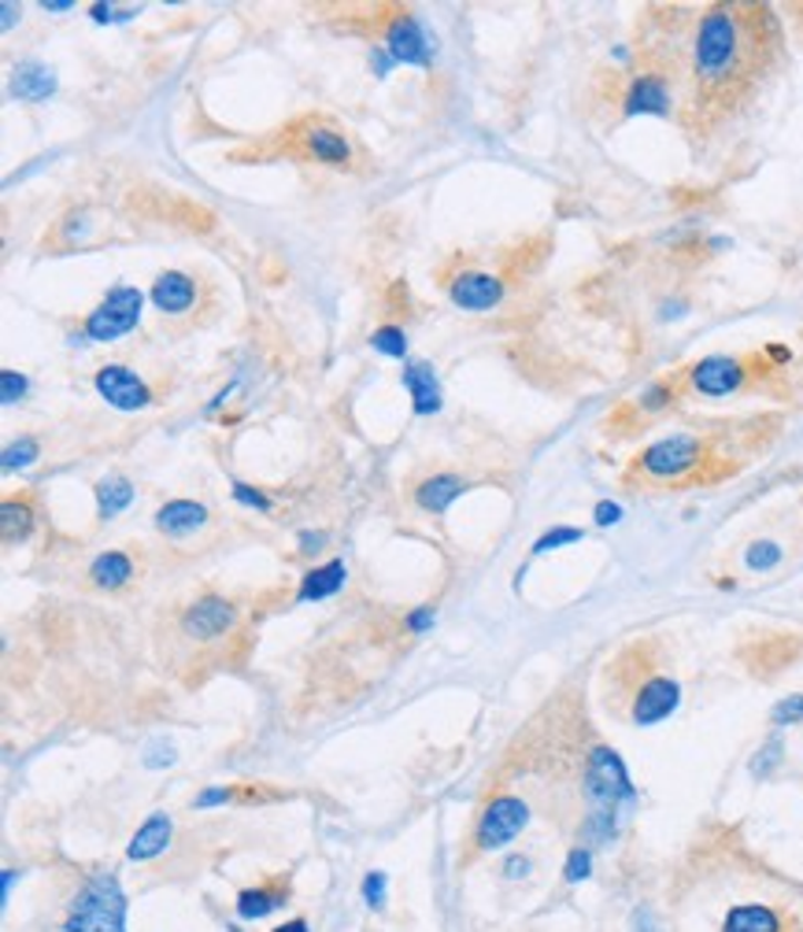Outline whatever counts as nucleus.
Listing matches in <instances>:
<instances>
[{
	"label": "nucleus",
	"mask_w": 803,
	"mask_h": 932,
	"mask_svg": "<svg viewBox=\"0 0 803 932\" xmlns=\"http://www.w3.org/2000/svg\"><path fill=\"white\" fill-rule=\"evenodd\" d=\"M385 873H367V881H363V899H367L370 906H382L385 903Z\"/></svg>",
	"instance_id": "38"
},
{
	"label": "nucleus",
	"mask_w": 803,
	"mask_h": 932,
	"mask_svg": "<svg viewBox=\"0 0 803 932\" xmlns=\"http://www.w3.org/2000/svg\"><path fill=\"white\" fill-rule=\"evenodd\" d=\"M770 721H774L777 729H785V726H800L803 721V692L800 696H789V699H781V703L770 710Z\"/></svg>",
	"instance_id": "30"
},
{
	"label": "nucleus",
	"mask_w": 803,
	"mask_h": 932,
	"mask_svg": "<svg viewBox=\"0 0 803 932\" xmlns=\"http://www.w3.org/2000/svg\"><path fill=\"white\" fill-rule=\"evenodd\" d=\"M130 499H134V485L126 482V477H104L101 485H96V504H101V518H115L119 510L130 507Z\"/></svg>",
	"instance_id": "24"
},
{
	"label": "nucleus",
	"mask_w": 803,
	"mask_h": 932,
	"mask_svg": "<svg viewBox=\"0 0 803 932\" xmlns=\"http://www.w3.org/2000/svg\"><path fill=\"white\" fill-rule=\"evenodd\" d=\"M678 703H681V685L667 673H652V677H644L641 688L633 692L630 718H633V726H641V729L659 726V721H667L674 715Z\"/></svg>",
	"instance_id": "7"
},
{
	"label": "nucleus",
	"mask_w": 803,
	"mask_h": 932,
	"mask_svg": "<svg viewBox=\"0 0 803 932\" xmlns=\"http://www.w3.org/2000/svg\"><path fill=\"white\" fill-rule=\"evenodd\" d=\"M633 932H659V925H655V914L648 906H641L633 914Z\"/></svg>",
	"instance_id": "45"
},
{
	"label": "nucleus",
	"mask_w": 803,
	"mask_h": 932,
	"mask_svg": "<svg viewBox=\"0 0 803 932\" xmlns=\"http://www.w3.org/2000/svg\"><path fill=\"white\" fill-rule=\"evenodd\" d=\"M226 799H230V788H204V792L193 799V807L207 810V807H218V803H226Z\"/></svg>",
	"instance_id": "42"
},
{
	"label": "nucleus",
	"mask_w": 803,
	"mask_h": 932,
	"mask_svg": "<svg viewBox=\"0 0 803 932\" xmlns=\"http://www.w3.org/2000/svg\"><path fill=\"white\" fill-rule=\"evenodd\" d=\"M174 762V748L171 743H163V740H156L149 748V754H145V766L149 770H160V766H171Z\"/></svg>",
	"instance_id": "40"
},
{
	"label": "nucleus",
	"mask_w": 803,
	"mask_h": 932,
	"mask_svg": "<svg viewBox=\"0 0 803 932\" xmlns=\"http://www.w3.org/2000/svg\"><path fill=\"white\" fill-rule=\"evenodd\" d=\"M282 906V895L278 892H267V888H248V892L237 895V914L245 921H256V918H267L271 910Z\"/></svg>",
	"instance_id": "26"
},
{
	"label": "nucleus",
	"mask_w": 803,
	"mask_h": 932,
	"mask_svg": "<svg viewBox=\"0 0 803 932\" xmlns=\"http://www.w3.org/2000/svg\"><path fill=\"white\" fill-rule=\"evenodd\" d=\"M581 792H586L589 810H603V814H622L633 803V781L626 762L619 759V751L597 743L586 754V773H581Z\"/></svg>",
	"instance_id": "3"
},
{
	"label": "nucleus",
	"mask_w": 803,
	"mask_h": 932,
	"mask_svg": "<svg viewBox=\"0 0 803 932\" xmlns=\"http://www.w3.org/2000/svg\"><path fill=\"white\" fill-rule=\"evenodd\" d=\"M611 55H614V60H619V63H626V60H630V52H626V49H622V44H619V49H614Z\"/></svg>",
	"instance_id": "53"
},
{
	"label": "nucleus",
	"mask_w": 803,
	"mask_h": 932,
	"mask_svg": "<svg viewBox=\"0 0 803 932\" xmlns=\"http://www.w3.org/2000/svg\"><path fill=\"white\" fill-rule=\"evenodd\" d=\"M592 518H597V526H614V521H622V507L614 504V499H600V504L592 507Z\"/></svg>",
	"instance_id": "39"
},
{
	"label": "nucleus",
	"mask_w": 803,
	"mask_h": 932,
	"mask_svg": "<svg viewBox=\"0 0 803 932\" xmlns=\"http://www.w3.org/2000/svg\"><path fill=\"white\" fill-rule=\"evenodd\" d=\"M385 49H389V55H393L396 63L426 67V63L434 60L437 44L430 38V30H426L423 22L411 16V11H404V16L389 27V33H385Z\"/></svg>",
	"instance_id": "8"
},
{
	"label": "nucleus",
	"mask_w": 803,
	"mask_h": 932,
	"mask_svg": "<svg viewBox=\"0 0 803 932\" xmlns=\"http://www.w3.org/2000/svg\"><path fill=\"white\" fill-rule=\"evenodd\" d=\"M0 16H4V19H0V27L12 30V27H16V16H23V8H16V4H0Z\"/></svg>",
	"instance_id": "48"
},
{
	"label": "nucleus",
	"mask_w": 803,
	"mask_h": 932,
	"mask_svg": "<svg viewBox=\"0 0 803 932\" xmlns=\"http://www.w3.org/2000/svg\"><path fill=\"white\" fill-rule=\"evenodd\" d=\"M722 932H785V918L770 903H736L725 910Z\"/></svg>",
	"instance_id": "15"
},
{
	"label": "nucleus",
	"mask_w": 803,
	"mask_h": 932,
	"mask_svg": "<svg viewBox=\"0 0 803 932\" xmlns=\"http://www.w3.org/2000/svg\"><path fill=\"white\" fill-rule=\"evenodd\" d=\"M578 540H581V529H570V526H563V529H548L545 537L533 544V551L545 555V551L563 548V544H578Z\"/></svg>",
	"instance_id": "32"
},
{
	"label": "nucleus",
	"mask_w": 803,
	"mask_h": 932,
	"mask_svg": "<svg viewBox=\"0 0 803 932\" xmlns=\"http://www.w3.org/2000/svg\"><path fill=\"white\" fill-rule=\"evenodd\" d=\"M93 22H126L138 16V8H115V4H93L90 8Z\"/></svg>",
	"instance_id": "36"
},
{
	"label": "nucleus",
	"mask_w": 803,
	"mask_h": 932,
	"mask_svg": "<svg viewBox=\"0 0 803 932\" xmlns=\"http://www.w3.org/2000/svg\"><path fill=\"white\" fill-rule=\"evenodd\" d=\"M404 388L411 393L415 415H434V411H441V385H437V374L430 363L404 366Z\"/></svg>",
	"instance_id": "16"
},
{
	"label": "nucleus",
	"mask_w": 803,
	"mask_h": 932,
	"mask_svg": "<svg viewBox=\"0 0 803 932\" xmlns=\"http://www.w3.org/2000/svg\"><path fill=\"white\" fill-rule=\"evenodd\" d=\"M770 355H774L777 363H785V359H789V348H770Z\"/></svg>",
	"instance_id": "52"
},
{
	"label": "nucleus",
	"mask_w": 803,
	"mask_h": 932,
	"mask_svg": "<svg viewBox=\"0 0 803 932\" xmlns=\"http://www.w3.org/2000/svg\"><path fill=\"white\" fill-rule=\"evenodd\" d=\"M93 385H96V393H101L115 411H141V407L152 404L149 385L141 382L134 371H126V366H119V363L101 366L96 377H93Z\"/></svg>",
	"instance_id": "9"
},
{
	"label": "nucleus",
	"mask_w": 803,
	"mask_h": 932,
	"mask_svg": "<svg viewBox=\"0 0 803 932\" xmlns=\"http://www.w3.org/2000/svg\"><path fill=\"white\" fill-rule=\"evenodd\" d=\"M207 521V507L193 504V499H171L156 510V529L167 533V537H185V533H196Z\"/></svg>",
	"instance_id": "18"
},
{
	"label": "nucleus",
	"mask_w": 803,
	"mask_h": 932,
	"mask_svg": "<svg viewBox=\"0 0 803 932\" xmlns=\"http://www.w3.org/2000/svg\"><path fill=\"white\" fill-rule=\"evenodd\" d=\"M90 577H93L96 588H119L134 577V559H130L126 551H104L93 559Z\"/></svg>",
	"instance_id": "23"
},
{
	"label": "nucleus",
	"mask_w": 803,
	"mask_h": 932,
	"mask_svg": "<svg viewBox=\"0 0 803 932\" xmlns=\"http://www.w3.org/2000/svg\"><path fill=\"white\" fill-rule=\"evenodd\" d=\"M182 626L196 640L223 637V632L234 626V607H230L226 599H218V596H204V599H196L190 610H185Z\"/></svg>",
	"instance_id": "11"
},
{
	"label": "nucleus",
	"mask_w": 803,
	"mask_h": 932,
	"mask_svg": "<svg viewBox=\"0 0 803 932\" xmlns=\"http://www.w3.org/2000/svg\"><path fill=\"white\" fill-rule=\"evenodd\" d=\"M0 526H4V544L23 540L30 529H34V507L27 499H4L0 507Z\"/></svg>",
	"instance_id": "25"
},
{
	"label": "nucleus",
	"mask_w": 803,
	"mask_h": 932,
	"mask_svg": "<svg viewBox=\"0 0 803 932\" xmlns=\"http://www.w3.org/2000/svg\"><path fill=\"white\" fill-rule=\"evenodd\" d=\"M504 873H508L511 881H519V877L530 873V859H526V854H511V859L504 862Z\"/></svg>",
	"instance_id": "44"
},
{
	"label": "nucleus",
	"mask_w": 803,
	"mask_h": 932,
	"mask_svg": "<svg viewBox=\"0 0 803 932\" xmlns=\"http://www.w3.org/2000/svg\"><path fill=\"white\" fill-rule=\"evenodd\" d=\"M63 932H126V895L112 873H96L79 888Z\"/></svg>",
	"instance_id": "2"
},
{
	"label": "nucleus",
	"mask_w": 803,
	"mask_h": 932,
	"mask_svg": "<svg viewBox=\"0 0 803 932\" xmlns=\"http://www.w3.org/2000/svg\"><path fill=\"white\" fill-rule=\"evenodd\" d=\"M681 315H685V304H681V300L678 304H663V318H681Z\"/></svg>",
	"instance_id": "50"
},
{
	"label": "nucleus",
	"mask_w": 803,
	"mask_h": 932,
	"mask_svg": "<svg viewBox=\"0 0 803 932\" xmlns=\"http://www.w3.org/2000/svg\"><path fill=\"white\" fill-rule=\"evenodd\" d=\"M408 629H411V632H426V629H434V607H419V610H411V615H408Z\"/></svg>",
	"instance_id": "43"
},
{
	"label": "nucleus",
	"mask_w": 803,
	"mask_h": 932,
	"mask_svg": "<svg viewBox=\"0 0 803 932\" xmlns=\"http://www.w3.org/2000/svg\"><path fill=\"white\" fill-rule=\"evenodd\" d=\"M234 499L245 507H256V510H271V496L260 493V488H252L245 482H234Z\"/></svg>",
	"instance_id": "35"
},
{
	"label": "nucleus",
	"mask_w": 803,
	"mask_h": 932,
	"mask_svg": "<svg viewBox=\"0 0 803 932\" xmlns=\"http://www.w3.org/2000/svg\"><path fill=\"white\" fill-rule=\"evenodd\" d=\"M626 115H667L670 111V89L659 74H641L633 78V85L626 89L622 100Z\"/></svg>",
	"instance_id": "14"
},
{
	"label": "nucleus",
	"mask_w": 803,
	"mask_h": 932,
	"mask_svg": "<svg viewBox=\"0 0 803 932\" xmlns=\"http://www.w3.org/2000/svg\"><path fill=\"white\" fill-rule=\"evenodd\" d=\"M12 93L19 100H27V104H41V100H49L52 93H57V74H52V67H45V63L27 60V63L16 67Z\"/></svg>",
	"instance_id": "17"
},
{
	"label": "nucleus",
	"mask_w": 803,
	"mask_h": 932,
	"mask_svg": "<svg viewBox=\"0 0 803 932\" xmlns=\"http://www.w3.org/2000/svg\"><path fill=\"white\" fill-rule=\"evenodd\" d=\"M27 377L23 374H16V371H4L0 374V399H4V404H19V399L27 396Z\"/></svg>",
	"instance_id": "33"
},
{
	"label": "nucleus",
	"mask_w": 803,
	"mask_h": 932,
	"mask_svg": "<svg viewBox=\"0 0 803 932\" xmlns=\"http://www.w3.org/2000/svg\"><path fill=\"white\" fill-rule=\"evenodd\" d=\"M304 149H307V155H315L318 163H329V166H348V160H352L345 133H337L334 126H312L304 133Z\"/></svg>",
	"instance_id": "20"
},
{
	"label": "nucleus",
	"mask_w": 803,
	"mask_h": 932,
	"mask_svg": "<svg viewBox=\"0 0 803 932\" xmlns=\"http://www.w3.org/2000/svg\"><path fill=\"white\" fill-rule=\"evenodd\" d=\"M38 440H30V437H23L19 444H8L4 448V470H23V466H30L38 459Z\"/></svg>",
	"instance_id": "29"
},
{
	"label": "nucleus",
	"mask_w": 803,
	"mask_h": 932,
	"mask_svg": "<svg viewBox=\"0 0 803 932\" xmlns=\"http://www.w3.org/2000/svg\"><path fill=\"white\" fill-rule=\"evenodd\" d=\"M670 396H674V393H670L667 382H652V385H648L644 393H641V407H644V411H659V407H667Z\"/></svg>",
	"instance_id": "37"
},
{
	"label": "nucleus",
	"mask_w": 803,
	"mask_h": 932,
	"mask_svg": "<svg viewBox=\"0 0 803 932\" xmlns=\"http://www.w3.org/2000/svg\"><path fill=\"white\" fill-rule=\"evenodd\" d=\"M526 825H530V803L519 796H497L486 810H481L475 840L481 851H497L519 837Z\"/></svg>",
	"instance_id": "5"
},
{
	"label": "nucleus",
	"mask_w": 803,
	"mask_h": 932,
	"mask_svg": "<svg viewBox=\"0 0 803 932\" xmlns=\"http://www.w3.org/2000/svg\"><path fill=\"white\" fill-rule=\"evenodd\" d=\"M152 304L163 315H185L196 304V282L182 271H167L152 282Z\"/></svg>",
	"instance_id": "13"
},
{
	"label": "nucleus",
	"mask_w": 803,
	"mask_h": 932,
	"mask_svg": "<svg viewBox=\"0 0 803 932\" xmlns=\"http://www.w3.org/2000/svg\"><path fill=\"white\" fill-rule=\"evenodd\" d=\"M274 932H307V921H289V925H278Z\"/></svg>",
	"instance_id": "51"
},
{
	"label": "nucleus",
	"mask_w": 803,
	"mask_h": 932,
	"mask_svg": "<svg viewBox=\"0 0 803 932\" xmlns=\"http://www.w3.org/2000/svg\"><path fill=\"white\" fill-rule=\"evenodd\" d=\"M700 459H703V444L692 437V433H674V437L648 444L641 452V470L667 482V477L689 474Z\"/></svg>",
	"instance_id": "6"
},
{
	"label": "nucleus",
	"mask_w": 803,
	"mask_h": 932,
	"mask_svg": "<svg viewBox=\"0 0 803 932\" xmlns=\"http://www.w3.org/2000/svg\"><path fill=\"white\" fill-rule=\"evenodd\" d=\"M744 385V366L733 355H708L692 366V388L703 396H730Z\"/></svg>",
	"instance_id": "10"
},
{
	"label": "nucleus",
	"mask_w": 803,
	"mask_h": 932,
	"mask_svg": "<svg viewBox=\"0 0 803 932\" xmlns=\"http://www.w3.org/2000/svg\"><path fill=\"white\" fill-rule=\"evenodd\" d=\"M467 482L464 477H456V474H434V477H426V482L415 488V499H419V507L423 510H434V515H441V510L453 507V499L464 493Z\"/></svg>",
	"instance_id": "21"
},
{
	"label": "nucleus",
	"mask_w": 803,
	"mask_h": 932,
	"mask_svg": "<svg viewBox=\"0 0 803 932\" xmlns=\"http://www.w3.org/2000/svg\"><path fill=\"white\" fill-rule=\"evenodd\" d=\"M500 296H504V285H500V277H492V274L464 271L453 282V304L464 311H489L500 304Z\"/></svg>",
	"instance_id": "12"
},
{
	"label": "nucleus",
	"mask_w": 803,
	"mask_h": 932,
	"mask_svg": "<svg viewBox=\"0 0 803 932\" xmlns=\"http://www.w3.org/2000/svg\"><path fill=\"white\" fill-rule=\"evenodd\" d=\"M171 832H174V825L167 814H152L145 825L134 832V840H130V848H126L130 862H149V859H156L160 851H167Z\"/></svg>",
	"instance_id": "19"
},
{
	"label": "nucleus",
	"mask_w": 803,
	"mask_h": 932,
	"mask_svg": "<svg viewBox=\"0 0 803 932\" xmlns=\"http://www.w3.org/2000/svg\"><path fill=\"white\" fill-rule=\"evenodd\" d=\"M370 344H374V352L393 355V359H404V355H408V337H404L400 326H382V330H374Z\"/></svg>",
	"instance_id": "28"
},
{
	"label": "nucleus",
	"mask_w": 803,
	"mask_h": 932,
	"mask_svg": "<svg viewBox=\"0 0 803 932\" xmlns=\"http://www.w3.org/2000/svg\"><path fill=\"white\" fill-rule=\"evenodd\" d=\"M45 11H74V0H45Z\"/></svg>",
	"instance_id": "49"
},
{
	"label": "nucleus",
	"mask_w": 803,
	"mask_h": 932,
	"mask_svg": "<svg viewBox=\"0 0 803 932\" xmlns=\"http://www.w3.org/2000/svg\"><path fill=\"white\" fill-rule=\"evenodd\" d=\"M567 881L570 884H578V881H586V877L592 873V851L589 848H575L567 854Z\"/></svg>",
	"instance_id": "31"
},
{
	"label": "nucleus",
	"mask_w": 803,
	"mask_h": 932,
	"mask_svg": "<svg viewBox=\"0 0 803 932\" xmlns=\"http://www.w3.org/2000/svg\"><path fill=\"white\" fill-rule=\"evenodd\" d=\"M370 63H374V71H378V74H385V71H389V63H393V55H389V49H374V55H370Z\"/></svg>",
	"instance_id": "47"
},
{
	"label": "nucleus",
	"mask_w": 803,
	"mask_h": 932,
	"mask_svg": "<svg viewBox=\"0 0 803 932\" xmlns=\"http://www.w3.org/2000/svg\"><path fill=\"white\" fill-rule=\"evenodd\" d=\"M777 762H781V740H770V743H763V751H759L755 759H752V773L755 777H770V770H774Z\"/></svg>",
	"instance_id": "34"
},
{
	"label": "nucleus",
	"mask_w": 803,
	"mask_h": 932,
	"mask_svg": "<svg viewBox=\"0 0 803 932\" xmlns=\"http://www.w3.org/2000/svg\"><path fill=\"white\" fill-rule=\"evenodd\" d=\"M345 577H348V570H345V563H340V559L326 563V566H315V570L304 574V581H301V599H304V604H312V599L334 596V592H340Z\"/></svg>",
	"instance_id": "22"
},
{
	"label": "nucleus",
	"mask_w": 803,
	"mask_h": 932,
	"mask_svg": "<svg viewBox=\"0 0 803 932\" xmlns=\"http://www.w3.org/2000/svg\"><path fill=\"white\" fill-rule=\"evenodd\" d=\"M85 230H90V222H85V215H82V211H74V215H68V219H63V241H68V244H74V241H79Z\"/></svg>",
	"instance_id": "41"
},
{
	"label": "nucleus",
	"mask_w": 803,
	"mask_h": 932,
	"mask_svg": "<svg viewBox=\"0 0 803 932\" xmlns=\"http://www.w3.org/2000/svg\"><path fill=\"white\" fill-rule=\"evenodd\" d=\"M748 8L719 4L700 19L697 38H692V78L703 97L725 100L736 85L752 78L759 63V22H766L770 11L744 16Z\"/></svg>",
	"instance_id": "1"
},
{
	"label": "nucleus",
	"mask_w": 803,
	"mask_h": 932,
	"mask_svg": "<svg viewBox=\"0 0 803 932\" xmlns=\"http://www.w3.org/2000/svg\"><path fill=\"white\" fill-rule=\"evenodd\" d=\"M141 304H145V296H141V288L134 285H115L112 293H108L101 304L90 311V318H85V337L96 341V344H108V341H119L123 333H130L138 326L141 318Z\"/></svg>",
	"instance_id": "4"
},
{
	"label": "nucleus",
	"mask_w": 803,
	"mask_h": 932,
	"mask_svg": "<svg viewBox=\"0 0 803 932\" xmlns=\"http://www.w3.org/2000/svg\"><path fill=\"white\" fill-rule=\"evenodd\" d=\"M323 544H326V533H312V529L301 533V551H318Z\"/></svg>",
	"instance_id": "46"
},
{
	"label": "nucleus",
	"mask_w": 803,
	"mask_h": 932,
	"mask_svg": "<svg viewBox=\"0 0 803 932\" xmlns=\"http://www.w3.org/2000/svg\"><path fill=\"white\" fill-rule=\"evenodd\" d=\"M781 544H774V540H755L752 548L744 551V563H748V570H774V566L781 563Z\"/></svg>",
	"instance_id": "27"
}]
</instances>
